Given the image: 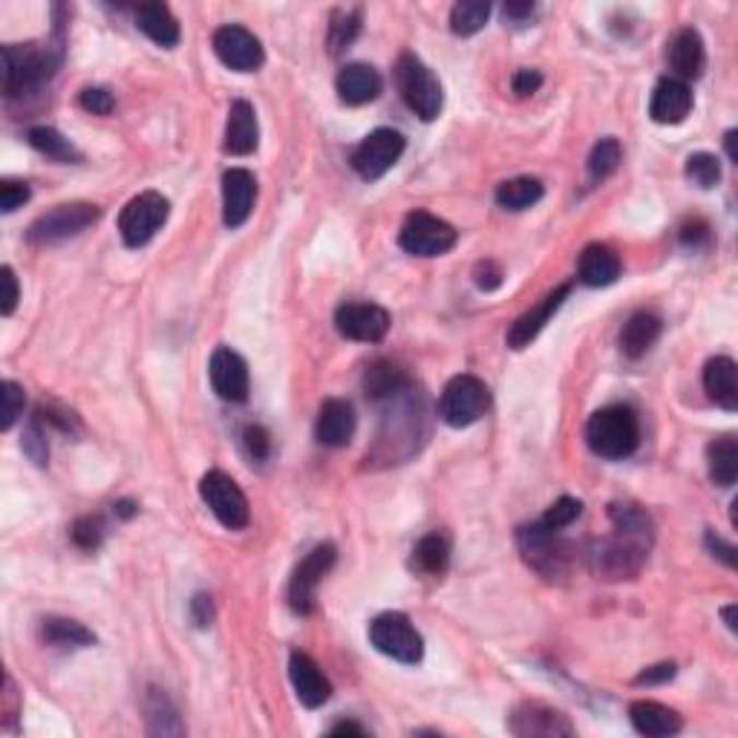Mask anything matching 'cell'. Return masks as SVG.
Returning <instances> with one entry per match:
<instances>
[{
	"mask_svg": "<svg viewBox=\"0 0 738 738\" xmlns=\"http://www.w3.org/2000/svg\"><path fill=\"white\" fill-rule=\"evenodd\" d=\"M660 332H664V323H660L658 314L634 312L623 323V330H620V353L638 361L646 353H652V346L658 344Z\"/></svg>",
	"mask_w": 738,
	"mask_h": 738,
	"instance_id": "obj_29",
	"label": "cell"
},
{
	"mask_svg": "<svg viewBox=\"0 0 738 738\" xmlns=\"http://www.w3.org/2000/svg\"><path fill=\"white\" fill-rule=\"evenodd\" d=\"M24 386H17L15 381H3L0 384V430L7 433L17 421V416L24 413Z\"/></svg>",
	"mask_w": 738,
	"mask_h": 738,
	"instance_id": "obj_43",
	"label": "cell"
},
{
	"mask_svg": "<svg viewBox=\"0 0 738 738\" xmlns=\"http://www.w3.org/2000/svg\"><path fill=\"white\" fill-rule=\"evenodd\" d=\"M102 217V209L98 205H90V202H70V205H56L47 214H40L29 231H26V240L33 246H58V242L73 240L81 231H87L90 225H96Z\"/></svg>",
	"mask_w": 738,
	"mask_h": 738,
	"instance_id": "obj_5",
	"label": "cell"
},
{
	"mask_svg": "<svg viewBox=\"0 0 738 738\" xmlns=\"http://www.w3.org/2000/svg\"><path fill=\"white\" fill-rule=\"evenodd\" d=\"M26 142L35 147L38 153L49 156V159L61 162V165H70V162H81L79 147L64 136V133H58L56 128H47V124H40V128H29L26 133Z\"/></svg>",
	"mask_w": 738,
	"mask_h": 738,
	"instance_id": "obj_39",
	"label": "cell"
},
{
	"mask_svg": "<svg viewBox=\"0 0 738 738\" xmlns=\"http://www.w3.org/2000/svg\"><path fill=\"white\" fill-rule=\"evenodd\" d=\"M200 497L211 508V514L228 531H242L249 525V499L242 488L223 471H209L200 479Z\"/></svg>",
	"mask_w": 738,
	"mask_h": 738,
	"instance_id": "obj_10",
	"label": "cell"
},
{
	"mask_svg": "<svg viewBox=\"0 0 738 738\" xmlns=\"http://www.w3.org/2000/svg\"><path fill=\"white\" fill-rule=\"evenodd\" d=\"M409 386H413L409 376L393 361H376L367 369V376H364V393H367L369 402L378 404L407 393Z\"/></svg>",
	"mask_w": 738,
	"mask_h": 738,
	"instance_id": "obj_30",
	"label": "cell"
},
{
	"mask_svg": "<svg viewBox=\"0 0 738 738\" xmlns=\"http://www.w3.org/2000/svg\"><path fill=\"white\" fill-rule=\"evenodd\" d=\"M0 286H3V295H0V312L15 314L17 300H21V289H17V277L12 272V265H3L0 269Z\"/></svg>",
	"mask_w": 738,
	"mask_h": 738,
	"instance_id": "obj_51",
	"label": "cell"
},
{
	"mask_svg": "<svg viewBox=\"0 0 738 738\" xmlns=\"http://www.w3.org/2000/svg\"><path fill=\"white\" fill-rule=\"evenodd\" d=\"M678 240H681L683 249L704 251V249H710V242H713V228H710V223H706V219L692 217L681 225V231H678Z\"/></svg>",
	"mask_w": 738,
	"mask_h": 738,
	"instance_id": "obj_47",
	"label": "cell"
},
{
	"mask_svg": "<svg viewBox=\"0 0 738 738\" xmlns=\"http://www.w3.org/2000/svg\"><path fill=\"white\" fill-rule=\"evenodd\" d=\"M79 105L87 112H93V116H110L112 107H116V98H112L110 90L105 87H87L81 90Z\"/></svg>",
	"mask_w": 738,
	"mask_h": 738,
	"instance_id": "obj_50",
	"label": "cell"
},
{
	"mask_svg": "<svg viewBox=\"0 0 738 738\" xmlns=\"http://www.w3.org/2000/svg\"><path fill=\"white\" fill-rule=\"evenodd\" d=\"M404 147H407V139L393 128H378L372 130L361 145L355 147L353 156H349V165L361 179L367 182H376L393 168L395 162L402 159Z\"/></svg>",
	"mask_w": 738,
	"mask_h": 738,
	"instance_id": "obj_13",
	"label": "cell"
},
{
	"mask_svg": "<svg viewBox=\"0 0 738 738\" xmlns=\"http://www.w3.org/2000/svg\"><path fill=\"white\" fill-rule=\"evenodd\" d=\"M258 202V179L246 168H228L223 174V223L240 228L249 223Z\"/></svg>",
	"mask_w": 738,
	"mask_h": 738,
	"instance_id": "obj_18",
	"label": "cell"
},
{
	"mask_svg": "<svg viewBox=\"0 0 738 738\" xmlns=\"http://www.w3.org/2000/svg\"><path fill=\"white\" fill-rule=\"evenodd\" d=\"M260 145V124L254 107L246 98H237L228 107V121H225V142L223 151L231 156H249Z\"/></svg>",
	"mask_w": 738,
	"mask_h": 738,
	"instance_id": "obj_22",
	"label": "cell"
},
{
	"mask_svg": "<svg viewBox=\"0 0 738 738\" xmlns=\"http://www.w3.org/2000/svg\"><path fill=\"white\" fill-rule=\"evenodd\" d=\"M704 543H706V548L713 551V557H718L727 569H736L738 557H736V546H733V543H724V539L718 537V534H713V531H706Z\"/></svg>",
	"mask_w": 738,
	"mask_h": 738,
	"instance_id": "obj_54",
	"label": "cell"
},
{
	"mask_svg": "<svg viewBox=\"0 0 738 738\" xmlns=\"http://www.w3.org/2000/svg\"><path fill=\"white\" fill-rule=\"evenodd\" d=\"M578 277L583 286H592V289L611 286V283L620 277V258L609 249V246L592 242V246H586L583 254H580Z\"/></svg>",
	"mask_w": 738,
	"mask_h": 738,
	"instance_id": "obj_28",
	"label": "cell"
},
{
	"mask_svg": "<svg viewBox=\"0 0 738 738\" xmlns=\"http://www.w3.org/2000/svg\"><path fill=\"white\" fill-rule=\"evenodd\" d=\"M61 47L38 44H7L3 47V93L9 98L33 93L47 84L61 67Z\"/></svg>",
	"mask_w": 738,
	"mask_h": 738,
	"instance_id": "obj_2",
	"label": "cell"
},
{
	"mask_svg": "<svg viewBox=\"0 0 738 738\" xmlns=\"http://www.w3.org/2000/svg\"><path fill=\"white\" fill-rule=\"evenodd\" d=\"M361 35V9H335L330 17V33H326V47L330 56H344Z\"/></svg>",
	"mask_w": 738,
	"mask_h": 738,
	"instance_id": "obj_37",
	"label": "cell"
},
{
	"mask_svg": "<svg viewBox=\"0 0 738 738\" xmlns=\"http://www.w3.org/2000/svg\"><path fill=\"white\" fill-rule=\"evenodd\" d=\"M369 643L381 655L398 664H418L425 655V641L402 611H384L369 623Z\"/></svg>",
	"mask_w": 738,
	"mask_h": 738,
	"instance_id": "obj_8",
	"label": "cell"
},
{
	"mask_svg": "<svg viewBox=\"0 0 738 738\" xmlns=\"http://www.w3.org/2000/svg\"><path fill=\"white\" fill-rule=\"evenodd\" d=\"M736 139H738V130H727V136H724V147H727V159L730 162H738Z\"/></svg>",
	"mask_w": 738,
	"mask_h": 738,
	"instance_id": "obj_60",
	"label": "cell"
},
{
	"mask_svg": "<svg viewBox=\"0 0 738 738\" xmlns=\"http://www.w3.org/2000/svg\"><path fill=\"white\" fill-rule=\"evenodd\" d=\"M145 713H147V730H151L153 736H182L184 733L182 722H179L177 706L170 704L168 695L162 690L147 692Z\"/></svg>",
	"mask_w": 738,
	"mask_h": 738,
	"instance_id": "obj_38",
	"label": "cell"
},
{
	"mask_svg": "<svg viewBox=\"0 0 738 738\" xmlns=\"http://www.w3.org/2000/svg\"><path fill=\"white\" fill-rule=\"evenodd\" d=\"M289 678L295 687L297 699L306 710H318L332 699V683L321 672V666L314 664L306 652H291L289 655Z\"/></svg>",
	"mask_w": 738,
	"mask_h": 738,
	"instance_id": "obj_21",
	"label": "cell"
},
{
	"mask_svg": "<svg viewBox=\"0 0 738 738\" xmlns=\"http://www.w3.org/2000/svg\"><path fill=\"white\" fill-rule=\"evenodd\" d=\"M569 295H571L569 283H566V286H557V289H554L551 295L543 297L534 309L520 314V318L511 323V330H508V335H505L508 346H511V349H525V346H528L531 341L539 335V332L546 330V323L551 321L554 314H557V309L566 303V297Z\"/></svg>",
	"mask_w": 738,
	"mask_h": 738,
	"instance_id": "obj_20",
	"label": "cell"
},
{
	"mask_svg": "<svg viewBox=\"0 0 738 738\" xmlns=\"http://www.w3.org/2000/svg\"><path fill=\"white\" fill-rule=\"evenodd\" d=\"M209 378L214 393L223 398V402L242 404L249 398V364L240 353H234L231 346H219L214 349L209 361Z\"/></svg>",
	"mask_w": 738,
	"mask_h": 738,
	"instance_id": "obj_16",
	"label": "cell"
},
{
	"mask_svg": "<svg viewBox=\"0 0 738 738\" xmlns=\"http://www.w3.org/2000/svg\"><path fill=\"white\" fill-rule=\"evenodd\" d=\"M675 672H678V666H675V664L650 666V669H643V672L634 678V683H638V687H655V683L672 681Z\"/></svg>",
	"mask_w": 738,
	"mask_h": 738,
	"instance_id": "obj_55",
	"label": "cell"
},
{
	"mask_svg": "<svg viewBox=\"0 0 738 738\" xmlns=\"http://www.w3.org/2000/svg\"><path fill=\"white\" fill-rule=\"evenodd\" d=\"M474 281L481 291H497L502 286V281H505V274H502V269L493 260H485V263H476Z\"/></svg>",
	"mask_w": 738,
	"mask_h": 738,
	"instance_id": "obj_52",
	"label": "cell"
},
{
	"mask_svg": "<svg viewBox=\"0 0 738 738\" xmlns=\"http://www.w3.org/2000/svg\"><path fill=\"white\" fill-rule=\"evenodd\" d=\"M335 330L346 341L378 344L390 332V312L378 303H344L335 312Z\"/></svg>",
	"mask_w": 738,
	"mask_h": 738,
	"instance_id": "obj_15",
	"label": "cell"
},
{
	"mask_svg": "<svg viewBox=\"0 0 738 738\" xmlns=\"http://www.w3.org/2000/svg\"><path fill=\"white\" fill-rule=\"evenodd\" d=\"M490 3L488 0H459L456 7L450 9V29L453 35H476L481 26L488 24Z\"/></svg>",
	"mask_w": 738,
	"mask_h": 738,
	"instance_id": "obj_40",
	"label": "cell"
},
{
	"mask_svg": "<svg viewBox=\"0 0 738 738\" xmlns=\"http://www.w3.org/2000/svg\"><path fill=\"white\" fill-rule=\"evenodd\" d=\"M136 26L153 44H159V47L170 49L177 47L179 38H182V29H179V21L174 17L165 3H142L136 9Z\"/></svg>",
	"mask_w": 738,
	"mask_h": 738,
	"instance_id": "obj_31",
	"label": "cell"
},
{
	"mask_svg": "<svg viewBox=\"0 0 738 738\" xmlns=\"http://www.w3.org/2000/svg\"><path fill=\"white\" fill-rule=\"evenodd\" d=\"M337 560V548L332 543H321L297 562L289 580V606L297 615H312L318 609V586L332 571Z\"/></svg>",
	"mask_w": 738,
	"mask_h": 738,
	"instance_id": "obj_11",
	"label": "cell"
},
{
	"mask_svg": "<svg viewBox=\"0 0 738 738\" xmlns=\"http://www.w3.org/2000/svg\"><path fill=\"white\" fill-rule=\"evenodd\" d=\"M687 179L692 184H699V188H715V184L722 182V162L713 153H692L690 159H687V168H683Z\"/></svg>",
	"mask_w": 738,
	"mask_h": 738,
	"instance_id": "obj_42",
	"label": "cell"
},
{
	"mask_svg": "<svg viewBox=\"0 0 738 738\" xmlns=\"http://www.w3.org/2000/svg\"><path fill=\"white\" fill-rule=\"evenodd\" d=\"M620 162H623V151H620L618 139H600L592 147V156H588V182H606L620 168Z\"/></svg>",
	"mask_w": 738,
	"mask_h": 738,
	"instance_id": "obj_41",
	"label": "cell"
},
{
	"mask_svg": "<svg viewBox=\"0 0 738 738\" xmlns=\"http://www.w3.org/2000/svg\"><path fill=\"white\" fill-rule=\"evenodd\" d=\"M534 3L531 0H522V3H505V9H502V15H505V21H511V24H522V21H528L531 15H534Z\"/></svg>",
	"mask_w": 738,
	"mask_h": 738,
	"instance_id": "obj_57",
	"label": "cell"
},
{
	"mask_svg": "<svg viewBox=\"0 0 738 738\" xmlns=\"http://www.w3.org/2000/svg\"><path fill=\"white\" fill-rule=\"evenodd\" d=\"M586 442L600 459H609V462L629 459L641 444V418L629 404H609L592 413L586 425Z\"/></svg>",
	"mask_w": 738,
	"mask_h": 738,
	"instance_id": "obj_1",
	"label": "cell"
},
{
	"mask_svg": "<svg viewBox=\"0 0 738 738\" xmlns=\"http://www.w3.org/2000/svg\"><path fill=\"white\" fill-rule=\"evenodd\" d=\"M736 611H738L736 603H730V606H724V609H722V618H724V623H727V629H730V632H736V629H738Z\"/></svg>",
	"mask_w": 738,
	"mask_h": 738,
	"instance_id": "obj_61",
	"label": "cell"
},
{
	"mask_svg": "<svg viewBox=\"0 0 738 738\" xmlns=\"http://www.w3.org/2000/svg\"><path fill=\"white\" fill-rule=\"evenodd\" d=\"M214 52L234 73H254L265 61L263 44L240 24H225L214 33Z\"/></svg>",
	"mask_w": 738,
	"mask_h": 738,
	"instance_id": "obj_14",
	"label": "cell"
},
{
	"mask_svg": "<svg viewBox=\"0 0 738 738\" xmlns=\"http://www.w3.org/2000/svg\"><path fill=\"white\" fill-rule=\"evenodd\" d=\"M242 444H246V453H249L254 462H265L272 456V436L263 425H249L242 430Z\"/></svg>",
	"mask_w": 738,
	"mask_h": 738,
	"instance_id": "obj_48",
	"label": "cell"
},
{
	"mask_svg": "<svg viewBox=\"0 0 738 738\" xmlns=\"http://www.w3.org/2000/svg\"><path fill=\"white\" fill-rule=\"evenodd\" d=\"M170 202L159 191H145L121 209L119 234L128 249H142L156 237L162 225L168 223Z\"/></svg>",
	"mask_w": 738,
	"mask_h": 738,
	"instance_id": "obj_7",
	"label": "cell"
},
{
	"mask_svg": "<svg viewBox=\"0 0 738 738\" xmlns=\"http://www.w3.org/2000/svg\"><path fill=\"white\" fill-rule=\"evenodd\" d=\"M70 537H73V543L81 551H96V548L105 543V520L93 514L81 516V520L73 522Z\"/></svg>",
	"mask_w": 738,
	"mask_h": 738,
	"instance_id": "obj_44",
	"label": "cell"
},
{
	"mask_svg": "<svg viewBox=\"0 0 738 738\" xmlns=\"http://www.w3.org/2000/svg\"><path fill=\"white\" fill-rule=\"evenodd\" d=\"M539 87H543V73L539 70H516L514 79H511V90L520 98L534 96Z\"/></svg>",
	"mask_w": 738,
	"mask_h": 738,
	"instance_id": "obj_53",
	"label": "cell"
},
{
	"mask_svg": "<svg viewBox=\"0 0 738 738\" xmlns=\"http://www.w3.org/2000/svg\"><path fill=\"white\" fill-rule=\"evenodd\" d=\"M40 638L49 646H61V650H75V646H93L96 643V634L90 632L84 623L67 618L40 620Z\"/></svg>",
	"mask_w": 738,
	"mask_h": 738,
	"instance_id": "obj_36",
	"label": "cell"
},
{
	"mask_svg": "<svg viewBox=\"0 0 738 738\" xmlns=\"http://www.w3.org/2000/svg\"><path fill=\"white\" fill-rule=\"evenodd\" d=\"M706 467H710V479L718 488H733L738 479V442L733 436H722L706 448Z\"/></svg>",
	"mask_w": 738,
	"mask_h": 738,
	"instance_id": "obj_34",
	"label": "cell"
},
{
	"mask_svg": "<svg viewBox=\"0 0 738 738\" xmlns=\"http://www.w3.org/2000/svg\"><path fill=\"white\" fill-rule=\"evenodd\" d=\"M704 390L715 404L727 413L738 409V369L733 358L718 355L710 358L704 367Z\"/></svg>",
	"mask_w": 738,
	"mask_h": 738,
	"instance_id": "obj_27",
	"label": "cell"
},
{
	"mask_svg": "<svg viewBox=\"0 0 738 738\" xmlns=\"http://www.w3.org/2000/svg\"><path fill=\"white\" fill-rule=\"evenodd\" d=\"M629 718L632 727L646 738H666L678 736L683 730V718L675 710L658 701H634L629 706Z\"/></svg>",
	"mask_w": 738,
	"mask_h": 738,
	"instance_id": "obj_26",
	"label": "cell"
},
{
	"mask_svg": "<svg viewBox=\"0 0 738 738\" xmlns=\"http://www.w3.org/2000/svg\"><path fill=\"white\" fill-rule=\"evenodd\" d=\"M609 520L615 534L634 539V543H641L643 548H650L652 551V543H655V522H652V516L646 514L641 505H632V502H615V505H609Z\"/></svg>",
	"mask_w": 738,
	"mask_h": 738,
	"instance_id": "obj_32",
	"label": "cell"
},
{
	"mask_svg": "<svg viewBox=\"0 0 738 738\" xmlns=\"http://www.w3.org/2000/svg\"><path fill=\"white\" fill-rule=\"evenodd\" d=\"M358 416L355 407L346 398H326L318 409V421H314V439L323 448H346L353 442Z\"/></svg>",
	"mask_w": 738,
	"mask_h": 738,
	"instance_id": "obj_19",
	"label": "cell"
},
{
	"mask_svg": "<svg viewBox=\"0 0 738 738\" xmlns=\"http://www.w3.org/2000/svg\"><path fill=\"white\" fill-rule=\"evenodd\" d=\"M24 453L29 459H33L35 465H47L49 459V442H47V421L40 416H33V421L26 425V433H24Z\"/></svg>",
	"mask_w": 738,
	"mask_h": 738,
	"instance_id": "obj_45",
	"label": "cell"
},
{
	"mask_svg": "<svg viewBox=\"0 0 738 738\" xmlns=\"http://www.w3.org/2000/svg\"><path fill=\"white\" fill-rule=\"evenodd\" d=\"M580 514H583V502H580V499L562 497V499H557L551 508H548L546 514H543V522H546L548 528L562 531V528H569L571 522L578 520Z\"/></svg>",
	"mask_w": 738,
	"mask_h": 738,
	"instance_id": "obj_46",
	"label": "cell"
},
{
	"mask_svg": "<svg viewBox=\"0 0 738 738\" xmlns=\"http://www.w3.org/2000/svg\"><path fill=\"white\" fill-rule=\"evenodd\" d=\"M706 67V49L704 38H701L699 29H681L675 35L672 44H669V70H672V79L678 81H695L704 75Z\"/></svg>",
	"mask_w": 738,
	"mask_h": 738,
	"instance_id": "obj_24",
	"label": "cell"
},
{
	"mask_svg": "<svg viewBox=\"0 0 738 738\" xmlns=\"http://www.w3.org/2000/svg\"><path fill=\"white\" fill-rule=\"evenodd\" d=\"M395 87L402 93L404 105L416 112L421 121L439 119L444 107V90L436 73L413 52H404L395 61Z\"/></svg>",
	"mask_w": 738,
	"mask_h": 738,
	"instance_id": "obj_3",
	"label": "cell"
},
{
	"mask_svg": "<svg viewBox=\"0 0 738 738\" xmlns=\"http://www.w3.org/2000/svg\"><path fill=\"white\" fill-rule=\"evenodd\" d=\"M516 546H520L525 562H528L531 569H537L539 574L554 578V574H562V571H566L569 546L560 539V531L548 528L543 520L531 522V525H522V528L516 531Z\"/></svg>",
	"mask_w": 738,
	"mask_h": 738,
	"instance_id": "obj_12",
	"label": "cell"
},
{
	"mask_svg": "<svg viewBox=\"0 0 738 738\" xmlns=\"http://www.w3.org/2000/svg\"><path fill=\"white\" fill-rule=\"evenodd\" d=\"M191 620L200 629H209L214 623V600L209 594H197L191 600Z\"/></svg>",
	"mask_w": 738,
	"mask_h": 738,
	"instance_id": "obj_56",
	"label": "cell"
},
{
	"mask_svg": "<svg viewBox=\"0 0 738 738\" xmlns=\"http://www.w3.org/2000/svg\"><path fill=\"white\" fill-rule=\"evenodd\" d=\"M450 566V539L442 531H433L416 543L413 548V569L418 574H430V578H442Z\"/></svg>",
	"mask_w": 738,
	"mask_h": 738,
	"instance_id": "obj_33",
	"label": "cell"
},
{
	"mask_svg": "<svg viewBox=\"0 0 738 738\" xmlns=\"http://www.w3.org/2000/svg\"><path fill=\"white\" fill-rule=\"evenodd\" d=\"M116 516H121V520H133V516L139 514V505L133 502V499H121V502H116Z\"/></svg>",
	"mask_w": 738,
	"mask_h": 738,
	"instance_id": "obj_59",
	"label": "cell"
},
{
	"mask_svg": "<svg viewBox=\"0 0 738 738\" xmlns=\"http://www.w3.org/2000/svg\"><path fill=\"white\" fill-rule=\"evenodd\" d=\"M33 191L26 182H15V179H3L0 182V211L3 214H15L17 209H24L29 202Z\"/></svg>",
	"mask_w": 738,
	"mask_h": 738,
	"instance_id": "obj_49",
	"label": "cell"
},
{
	"mask_svg": "<svg viewBox=\"0 0 738 738\" xmlns=\"http://www.w3.org/2000/svg\"><path fill=\"white\" fill-rule=\"evenodd\" d=\"M364 727L355 722H337L330 727V736H364Z\"/></svg>",
	"mask_w": 738,
	"mask_h": 738,
	"instance_id": "obj_58",
	"label": "cell"
},
{
	"mask_svg": "<svg viewBox=\"0 0 738 738\" xmlns=\"http://www.w3.org/2000/svg\"><path fill=\"white\" fill-rule=\"evenodd\" d=\"M459 242V231L442 217L427 211H413L398 231V246L413 258H442Z\"/></svg>",
	"mask_w": 738,
	"mask_h": 738,
	"instance_id": "obj_9",
	"label": "cell"
},
{
	"mask_svg": "<svg viewBox=\"0 0 738 738\" xmlns=\"http://www.w3.org/2000/svg\"><path fill=\"white\" fill-rule=\"evenodd\" d=\"M508 730L520 738H562L574 736V724L569 722V715L554 710V706L537 704H520L508 718Z\"/></svg>",
	"mask_w": 738,
	"mask_h": 738,
	"instance_id": "obj_17",
	"label": "cell"
},
{
	"mask_svg": "<svg viewBox=\"0 0 738 738\" xmlns=\"http://www.w3.org/2000/svg\"><path fill=\"white\" fill-rule=\"evenodd\" d=\"M337 96L341 102L349 107H361L369 105V102H376L381 96V90H384V79L378 73L372 64H361V61H355V64H346L335 79Z\"/></svg>",
	"mask_w": 738,
	"mask_h": 738,
	"instance_id": "obj_23",
	"label": "cell"
},
{
	"mask_svg": "<svg viewBox=\"0 0 738 738\" xmlns=\"http://www.w3.org/2000/svg\"><path fill=\"white\" fill-rule=\"evenodd\" d=\"M692 110V90L678 79H660L650 102V116L658 124H681Z\"/></svg>",
	"mask_w": 738,
	"mask_h": 738,
	"instance_id": "obj_25",
	"label": "cell"
},
{
	"mask_svg": "<svg viewBox=\"0 0 738 738\" xmlns=\"http://www.w3.org/2000/svg\"><path fill=\"white\" fill-rule=\"evenodd\" d=\"M543 197H546V184L534 177L505 179V182L497 188V205L505 211L534 209Z\"/></svg>",
	"mask_w": 738,
	"mask_h": 738,
	"instance_id": "obj_35",
	"label": "cell"
},
{
	"mask_svg": "<svg viewBox=\"0 0 738 738\" xmlns=\"http://www.w3.org/2000/svg\"><path fill=\"white\" fill-rule=\"evenodd\" d=\"M650 557V548H643L634 539L606 537L594 539L586 551V562L597 580H632L641 574L643 562Z\"/></svg>",
	"mask_w": 738,
	"mask_h": 738,
	"instance_id": "obj_4",
	"label": "cell"
},
{
	"mask_svg": "<svg viewBox=\"0 0 738 738\" xmlns=\"http://www.w3.org/2000/svg\"><path fill=\"white\" fill-rule=\"evenodd\" d=\"M490 409V390L488 384L476 376H456L450 378L448 386L439 398V416L450 427H471L476 425Z\"/></svg>",
	"mask_w": 738,
	"mask_h": 738,
	"instance_id": "obj_6",
	"label": "cell"
}]
</instances>
